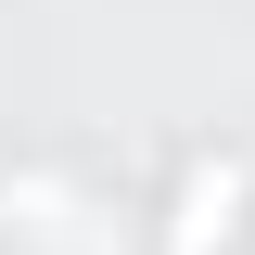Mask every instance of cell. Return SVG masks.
Instances as JSON below:
<instances>
[{
    "label": "cell",
    "mask_w": 255,
    "mask_h": 255,
    "mask_svg": "<svg viewBox=\"0 0 255 255\" xmlns=\"http://www.w3.org/2000/svg\"><path fill=\"white\" fill-rule=\"evenodd\" d=\"M230 204H243V166H191V191H179V243L230 230Z\"/></svg>",
    "instance_id": "6da1fadb"
}]
</instances>
